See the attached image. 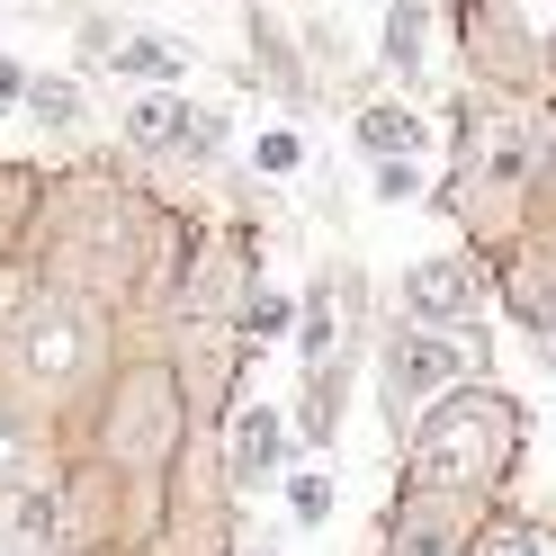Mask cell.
Masks as SVG:
<instances>
[{
    "instance_id": "6da1fadb",
    "label": "cell",
    "mask_w": 556,
    "mask_h": 556,
    "mask_svg": "<svg viewBox=\"0 0 556 556\" xmlns=\"http://www.w3.org/2000/svg\"><path fill=\"white\" fill-rule=\"evenodd\" d=\"M511 431H520V413L503 395H448L413 440V484H458V494L494 484L511 467Z\"/></svg>"
},
{
    "instance_id": "7a4b0ae2",
    "label": "cell",
    "mask_w": 556,
    "mask_h": 556,
    "mask_svg": "<svg viewBox=\"0 0 556 556\" xmlns=\"http://www.w3.org/2000/svg\"><path fill=\"white\" fill-rule=\"evenodd\" d=\"M467 539H476V503L458 484H413L387 530V556H467Z\"/></svg>"
},
{
    "instance_id": "3957f363",
    "label": "cell",
    "mask_w": 556,
    "mask_h": 556,
    "mask_svg": "<svg viewBox=\"0 0 556 556\" xmlns=\"http://www.w3.org/2000/svg\"><path fill=\"white\" fill-rule=\"evenodd\" d=\"M476 351L458 332H440V324H413L395 351H387V404H422V395H440L448 377H458Z\"/></svg>"
},
{
    "instance_id": "277c9868",
    "label": "cell",
    "mask_w": 556,
    "mask_h": 556,
    "mask_svg": "<svg viewBox=\"0 0 556 556\" xmlns=\"http://www.w3.org/2000/svg\"><path fill=\"white\" fill-rule=\"evenodd\" d=\"M404 315L458 332V324L476 315V269H467V261H422V269L404 278Z\"/></svg>"
},
{
    "instance_id": "5b68a950",
    "label": "cell",
    "mask_w": 556,
    "mask_h": 556,
    "mask_svg": "<svg viewBox=\"0 0 556 556\" xmlns=\"http://www.w3.org/2000/svg\"><path fill=\"white\" fill-rule=\"evenodd\" d=\"M18 368L46 377V387H54V377H73L81 368V324L73 315H37V324L18 332Z\"/></svg>"
},
{
    "instance_id": "8992f818",
    "label": "cell",
    "mask_w": 556,
    "mask_h": 556,
    "mask_svg": "<svg viewBox=\"0 0 556 556\" xmlns=\"http://www.w3.org/2000/svg\"><path fill=\"white\" fill-rule=\"evenodd\" d=\"M269 467H278V413H269V404H252V413L233 422V476L252 484V476H269Z\"/></svg>"
},
{
    "instance_id": "52a82bcc",
    "label": "cell",
    "mask_w": 556,
    "mask_h": 556,
    "mask_svg": "<svg viewBox=\"0 0 556 556\" xmlns=\"http://www.w3.org/2000/svg\"><path fill=\"white\" fill-rule=\"evenodd\" d=\"M359 144H368L377 162L422 153V117H404V109H359Z\"/></svg>"
},
{
    "instance_id": "ba28073f",
    "label": "cell",
    "mask_w": 556,
    "mask_h": 556,
    "mask_svg": "<svg viewBox=\"0 0 556 556\" xmlns=\"http://www.w3.org/2000/svg\"><path fill=\"white\" fill-rule=\"evenodd\" d=\"M180 126H189V109H180L170 90H153V99H135V109H126V135H135V144H180Z\"/></svg>"
},
{
    "instance_id": "9c48e42d",
    "label": "cell",
    "mask_w": 556,
    "mask_h": 556,
    "mask_svg": "<svg viewBox=\"0 0 556 556\" xmlns=\"http://www.w3.org/2000/svg\"><path fill=\"white\" fill-rule=\"evenodd\" d=\"M117 73H126V81H180V46L135 37V46H117Z\"/></svg>"
},
{
    "instance_id": "30bf717a",
    "label": "cell",
    "mask_w": 556,
    "mask_h": 556,
    "mask_svg": "<svg viewBox=\"0 0 556 556\" xmlns=\"http://www.w3.org/2000/svg\"><path fill=\"white\" fill-rule=\"evenodd\" d=\"M467 556H547V547H539L530 520H484V530L467 539Z\"/></svg>"
},
{
    "instance_id": "8fae6325",
    "label": "cell",
    "mask_w": 556,
    "mask_h": 556,
    "mask_svg": "<svg viewBox=\"0 0 556 556\" xmlns=\"http://www.w3.org/2000/svg\"><path fill=\"white\" fill-rule=\"evenodd\" d=\"M252 162L269 170V180H288V170L305 162V144H296V135H288V126H278V135H261V153H252Z\"/></svg>"
},
{
    "instance_id": "7c38bea8",
    "label": "cell",
    "mask_w": 556,
    "mask_h": 556,
    "mask_svg": "<svg viewBox=\"0 0 556 556\" xmlns=\"http://www.w3.org/2000/svg\"><path fill=\"white\" fill-rule=\"evenodd\" d=\"M288 503H296V520H305V530H315V520L332 511V476H296V484H288Z\"/></svg>"
},
{
    "instance_id": "4fadbf2b",
    "label": "cell",
    "mask_w": 556,
    "mask_h": 556,
    "mask_svg": "<svg viewBox=\"0 0 556 556\" xmlns=\"http://www.w3.org/2000/svg\"><path fill=\"white\" fill-rule=\"evenodd\" d=\"M305 351H315V359L332 351V305H324V296H315V305H305Z\"/></svg>"
},
{
    "instance_id": "5bb4252c",
    "label": "cell",
    "mask_w": 556,
    "mask_h": 556,
    "mask_svg": "<svg viewBox=\"0 0 556 556\" xmlns=\"http://www.w3.org/2000/svg\"><path fill=\"white\" fill-rule=\"evenodd\" d=\"M27 99H37V117H54V126L73 117V90H63V81H46V90H27Z\"/></svg>"
},
{
    "instance_id": "9a60e30c",
    "label": "cell",
    "mask_w": 556,
    "mask_h": 556,
    "mask_svg": "<svg viewBox=\"0 0 556 556\" xmlns=\"http://www.w3.org/2000/svg\"><path fill=\"white\" fill-rule=\"evenodd\" d=\"M18 99H27V73H18V63H10V54H0V117H10V109H18Z\"/></svg>"
},
{
    "instance_id": "2e32d148",
    "label": "cell",
    "mask_w": 556,
    "mask_h": 556,
    "mask_svg": "<svg viewBox=\"0 0 556 556\" xmlns=\"http://www.w3.org/2000/svg\"><path fill=\"white\" fill-rule=\"evenodd\" d=\"M539 180H547V198H556V135H547V162H539Z\"/></svg>"
},
{
    "instance_id": "e0dca14e",
    "label": "cell",
    "mask_w": 556,
    "mask_h": 556,
    "mask_svg": "<svg viewBox=\"0 0 556 556\" xmlns=\"http://www.w3.org/2000/svg\"><path fill=\"white\" fill-rule=\"evenodd\" d=\"M0 206H10V198H0Z\"/></svg>"
},
{
    "instance_id": "ac0fdd59",
    "label": "cell",
    "mask_w": 556,
    "mask_h": 556,
    "mask_svg": "<svg viewBox=\"0 0 556 556\" xmlns=\"http://www.w3.org/2000/svg\"><path fill=\"white\" fill-rule=\"evenodd\" d=\"M547 556H556V547H547Z\"/></svg>"
}]
</instances>
